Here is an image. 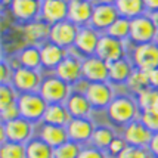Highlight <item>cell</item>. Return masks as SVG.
Returning <instances> with one entry per match:
<instances>
[{
    "label": "cell",
    "mask_w": 158,
    "mask_h": 158,
    "mask_svg": "<svg viewBox=\"0 0 158 158\" xmlns=\"http://www.w3.org/2000/svg\"><path fill=\"white\" fill-rule=\"evenodd\" d=\"M106 114L112 123L124 127L131 121L138 120L140 115V108L136 98L129 95H120L114 98V101L110 103V106L106 108Z\"/></svg>",
    "instance_id": "obj_1"
},
{
    "label": "cell",
    "mask_w": 158,
    "mask_h": 158,
    "mask_svg": "<svg viewBox=\"0 0 158 158\" xmlns=\"http://www.w3.org/2000/svg\"><path fill=\"white\" fill-rule=\"evenodd\" d=\"M34 135V124L25 118H16L7 123H0V143L15 142V143L27 145Z\"/></svg>",
    "instance_id": "obj_2"
},
{
    "label": "cell",
    "mask_w": 158,
    "mask_h": 158,
    "mask_svg": "<svg viewBox=\"0 0 158 158\" xmlns=\"http://www.w3.org/2000/svg\"><path fill=\"white\" fill-rule=\"evenodd\" d=\"M16 103H18V108H19L21 117L28 120L30 123H33V124H37L43 121L44 112H46L48 105H49L39 92L21 93Z\"/></svg>",
    "instance_id": "obj_3"
},
{
    "label": "cell",
    "mask_w": 158,
    "mask_h": 158,
    "mask_svg": "<svg viewBox=\"0 0 158 158\" xmlns=\"http://www.w3.org/2000/svg\"><path fill=\"white\" fill-rule=\"evenodd\" d=\"M39 93L49 105L50 103H65L69 95L73 93V86H69L68 83H65L52 73V74H46V77L43 78Z\"/></svg>",
    "instance_id": "obj_4"
},
{
    "label": "cell",
    "mask_w": 158,
    "mask_h": 158,
    "mask_svg": "<svg viewBox=\"0 0 158 158\" xmlns=\"http://www.w3.org/2000/svg\"><path fill=\"white\" fill-rule=\"evenodd\" d=\"M158 34V27L155 21L152 19L151 14H143L130 19V37L129 41L135 46L152 43Z\"/></svg>",
    "instance_id": "obj_5"
},
{
    "label": "cell",
    "mask_w": 158,
    "mask_h": 158,
    "mask_svg": "<svg viewBox=\"0 0 158 158\" xmlns=\"http://www.w3.org/2000/svg\"><path fill=\"white\" fill-rule=\"evenodd\" d=\"M96 56L108 64L127 58V41L115 39L112 35L102 33L96 49Z\"/></svg>",
    "instance_id": "obj_6"
},
{
    "label": "cell",
    "mask_w": 158,
    "mask_h": 158,
    "mask_svg": "<svg viewBox=\"0 0 158 158\" xmlns=\"http://www.w3.org/2000/svg\"><path fill=\"white\" fill-rule=\"evenodd\" d=\"M131 62L136 69L151 73L158 68V46L152 43H145L135 46L131 50Z\"/></svg>",
    "instance_id": "obj_7"
},
{
    "label": "cell",
    "mask_w": 158,
    "mask_h": 158,
    "mask_svg": "<svg viewBox=\"0 0 158 158\" xmlns=\"http://www.w3.org/2000/svg\"><path fill=\"white\" fill-rule=\"evenodd\" d=\"M43 74L41 69H30L24 67H18L15 69L14 78H12V86L18 90V93H31V92H39L43 81Z\"/></svg>",
    "instance_id": "obj_8"
},
{
    "label": "cell",
    "mask_w": 158,
    "mask_h": 158,
    "mask_svg": "<svg viewBox=\"0 0 158 158\" xmlns=\"http://www.w3.org/2000/svg\"><path fill=\"white\" fill-rule=\"evenodd\" d=\"M84 95L87 96L89 102L95 110H106L115 98L112 84L110 81L87 83L84 89Z\"/></svg>",
    "instance_id": "obj_9"
},
{
    "label": "cell",
    "mask_w": 158,
    "mask_h": 158,
    "mask_svg": "<svg viewBox=\"0 0 158 158\" xmlns=\"http://www.w3.org/2000/svg\"><path fill=\"white\" fill-rule=\"evenodd\" d=\"M101 35H102V33H99L92 25L80 27L73 49L77 50V55L81 56V58L96 55V49L99 44V40H101Z\"/></svg>",
    "instance_id": "obj_10"
},
{
    "label": "cell",
    "mask_w": 158,
    "mask_h": 158,
    "mask_svg": "<svg viewBox=\"0 0 158 158\" xmlns=\"http://www.w3.org/2000/svg\"><path fill=\"white\" fill-rule=\"evenodd\" d=\"M83 58L77 53H71L65 56V59L58 65V68L53 71V74L58 76L61 80L68 83L69 86H74L83 80V67H81Z\"/></svg>",
    "instance_id": "obj_11"
},
{
    "label": "cell",
    "mask_w": 158,
    "mask_h": 158,
    "mask_svg": "<svg viewBox=\"0 0 158 158\" xmlns=\"http://www.w3.org/2000/svg\"><path fill=\"white\" fill-rule=\"evenodd\" d=\"M83 80L87 83H102L108 81L110 77V64L101 59L99 56H87L83 58Z\"/></svg>",
    "instance_id": "obj_12"
},
{
    "label": "cell",
    "mask_w": 158,
    "mask_h": 158,
    "mask_svg": "<svg viewBox=\"0 0 158 158\" xmlns=\"http://www.w3.org/2000/svg\"><path fill=\"white\" fill-rule=\"evenodd\" d=\"M78 28L80 27H77L76 24H73V22L68 19L62 21V22H58L55 25H50L49 41H52V43H55L58 46L69 50V49L74 48Z\"/></svg>",
    "instance_id": "obj_13"
},
{
    "label": "cell",
    "mask_w": 158,
    "mask_h": 158,
    "mask_svg": "<svg viewBox=\"0 0 158 158\" xmlns=\"http://www.w3.org/2000/svg\"><path fill=\"white\" fill-rule=\"evenodd\" d=\"M152 135L154 133L140 121V118H138V120L129 123L127 126H124L121 136L127 142V145H130V146L148 148V145L152 139Z\"/></svg>",
    "instance_id": "obj_14"
},
{
    "label": "cell",
    "mask_w": 158,
    "mask_h": 158,
    "mask_svg": "<svg viewBox=\"0 0 158 158\" xmlns=\"http://www.w3.org/2000/svg\"><path fill=\"white\" fill-rule=\"evenodd\" d=\"M118 18H120V14H118L115 5L95 3L90 25L95 28V30H98L99 33H106L108 28H110Z\"/></svg>",
    "instance_id": "obj_15"
},
{
    "label": "cell",
    "mask_w": 158,
    "mask_h": 158,
    "mask_svg": "<svg viewBox=\"0 0 158 158\" xmlns=\"http://www.w3.org/2000/svg\"><path fill=\"white\" fill-rule=\"evenodd\" d=\"M40 19L49 25L68 19V0H41Z\"/></svg>",
    "instance_id": "obj_16"
},
{
    "label": "cell",
    "mask_w": 158,
    "mask_h": 158,
    "mask_svg": "<svg viewBox=\"0 0 158 158\" xmlns=\"http://www.w3.org/2000/svg\"><path fill=\"white\" fill-rule=\"evenodd\" d=\"M22 37L27 44H33V46H41L43 43L49 40V34H50V25L43 19H35L27 24H22L21 28Z\"/></svg>",
    "instance_id": "obj_17"
},
{
    "label": "cell",
    "mask_w": 158,
    "mask_h": 158,
    "mask_svg": "<svg viewBox=\"0 0 158 158\" xmlns=\"http://www.w3.org/2000/svg\"><path fill=\"white\" fill-rule=\"evenodd\" d=\"M93 0H68V21L77 27L90 25L93 15Z\"/></svg>",
    "instance_id": "obj_18"
},
{
    "label": "cell",
    "mask_w": 158,
    "mask_h": 158,
    "mask_svg": "<svg viewBox=\"0 0 158 158\" xmlns=\"http://www.w3.org/2000/svg\"><path fill=\"white\" fill-rule=\"evenodd\" d=\"M9 7L15 19L22 24H27L40 18L41 2L40 0H14Z\"/></svg>",
    "instance_id": "obj_19"
},
{
    "label": "cell",
    "mask_w": 158,
    "mask_h": 158,
    "mask_svg": "<svg viewBox=\"0 0 158 158\" xmlns=\"http://www.w3.org/2000/svg\"><path fill=\"white\" fill-rule=\"evenodd\" d=\"M69 50L58 46L52 41H46L40 46V55H41V69L43 71H50L53 73L58 65L61 64L65 56L68 55Z\"/></svg>",
    "instance_id": "obj_20"
},
{
    "label": "cell",
    "mask_w": 158,
    "mask_h": 158,
    "mask_svg": "<svg viewBox=\"0 0 158 158\" xmlns=\"http://www.w3.org/2000/svg\"><path fill=\"white\" fill-rule=\"evenodd\" d=\"M69 140L78 145H86L90 142L95 131V124L90 118H71L67 126Z\"/></svg>",
    "instance_id": "obj_21"
},
{
    "label": "cell",
    "mask_w": 158,
    "mask_h": 158,
    "mask_svg": "<svg viewBox=\"0 0 158 158\" xmlns=\"http://www.w3.org/2000/svg\"><path fill=\"white\" fill-rule=\"evenodd\" d=\"M65 105L73 118H89L93 111V106L84 95V92H73Z\"/></svg>",
    "instance_id": "obj_22"
},
{
    "label": "cell",
    "mask_w": 158,
    "mask_h": 158,
    "mask_svg": "<svg viewBox=\"0 0 158 158\" xmlns=\"http://www.w3.org/2000/svg\"><path fill=\"white\" fill-rule=\"evenodd\" d=\"M37 138H40L43 142L50 145L53 149L58 148V146H61L62 143H65L67 140H69L67 127L55 126V124H48V123H41L40 131H39Z\"/></svg>",
    "instance_id": "obj_23"
},
{
    "label": "cell",
    "mask_w": 158,
    "mask_h": 158,
    "mask_svg": "<svg viewBox=\"0 0 158 158\" xmlns=\"http://www.w3.org/2000/svg\"><path fill=\"white\" fill-rule=\"evenodd\" d=\"M133 71H135V65L127 58L112 62V64H110V77H108V81L111 84H126L127 80L130 78Z\"/></svg>",
    "instance_id": "obj_24"
},
{
    "label": "cell",
    "mask_w": 158,
    "mask_h": 158,
    "mask_svg": "<svg viewBox=\"0 0 158 158\" xmlns=\"http://www.w3.org/2000/svg\"><path fill=\"white\" fill-rule=\"evenodd\" d=\"M71 114L65 103H50L48 105V110L44 112V117L41 123L55 124V126H62L67 127L71 121Z\"/></svg>",
    "instance_id": "obj_25"
},
{
    "label": "cell",
    "mask_w": 158,
    "mask_h": 158,
    "mask_svg": "<svg viewBox=\"0 0 158 158\" xmlns=\"http://www.w3.org/2000/svg\"><path fill=\"white\" fill-rule=\"evenodd\" d=\"M16 61L19 67L30 69H41V55H40V46H33L27 44L16 53Z\"/></svg>",
    "instance_id": "obj_26"
},
{
    "label": "cell",
    "mask_w": 158,
    "mask_h": 158,
    "mask_svg": "<svg viewBox=\"0 0 158 158\" xmlns=\"http://www.w3.org/2000/svg\"><path fill=\"white\" fill-rule=\"evenodd\" d=\"M115 6L120 16H124L127 19H135L140 15L148 14L143 0H118Z\"/></svg>",
    "instance_id": "obj_27"
},
{
    "label": "cell",
    "mask_w": 158,
    "mask_h": 158,
    "mask_svg": "<svg viewBox=\"0 0 158 158\" xmlns=\"http://www.w3.org/2000/svg\"><path fill=\"white\" fill-rule=\"evenodd\" d=\"M127 89L130 90L135 96H138L139 93H142L143 90L152 87L151 86V78H149V73L142 71V69H136L131 73L130 78L126 83Z\"/></svg>",
    "instance_id": "obj_28"
},
{
    "label": "cell",
    "mask_w": 158,
    "mask_h": 158,
    "mask_svg": "<svg viewBox=\"0 0 158 158\" xmlns=\"http://www.w3.org/2000/svg\"><path fill=\"white\" fill-rule=\"evenodd\" d=\"M115 138V133L111 127H106V126H99V127H95V131L92 135V139H90L89 145L95 146L98 149H102V151H106L108 146L111 145V142Z\"/></svg>",
    "instance_id": "obj_29"
},
{
    "label": "cell",
    "mask_w": 158,
    "mask_h": 158,
    "mask_svg": "<svg viewBox=\"0 0 158 158\" xmlns=\"http://www.w3.org/2000/svg\"><path fill=\"white\" fill-rule=\"evenodd\" d=\"M27 158H53V148L40 138H33L27 145Z\"/></svg>",
    "instance_id": "obj_30"
},
{
    "label": "cell",
    "mask_w": 158,
    "mask_h": 158,
    "mask_svg": "<svg viewBox=\"0 0 158 158\" xmlns=\"http://www.w3.org/2000/svg\"><path fill=\"white\" fill-rule=\"evenodd\" d=\"M106 34L112 35L115 39H120V40L127 41L129 37H130V19L124 18V16H120L106 31Z\"/></svg>",
    "instance_id": "obj_31"
},
{
    "label": "cell",
    "mask_w": 158,
    "mask_h": 158,
    "mask_svg": "<svg viewBox=\"0 0 158 158\" xmlns=\"http://www.w3.org/2000/svg\"><path fill=\"white\" fill-rule=\"evenodd\" d=\"M0 158H27V148L22 143L3 142L0 143Z\"/></svg>",
    "instance_id": "obj_32"
},
{
    "label": "cell",
    "mask_w": 158,
    "mask_h": 158,
    "mask_svg": "<svg viewBox=\"0 0 158 158\" xmlns=\"http://www.w3.org/2000/svg\"><path fill=\"white\" fill-rule=\"evenodd\" d=\"M83 145H78L73 140H67L65 143L53 149V158H78Z\"/></svg>",
    "instance_id": "obj_33"
},
{
    "label": "cell",
    "mask_w": 158,
    "mask_h": 158,
    "mask_svg": "<svg viewBox=\"0 0 158 158\" xmlns=\"http://www.w3.org/2000/svg\"><path fill=\"white\" fill-rule=\"evenodd\" d=\"M19 93L12 84H0V108H6L9 105L18 102Z\"/></svg>",
    "instance_id": "obj_34"
},
{
    "label": "cell",
    "mask_w": 158,
    "mask_h": 158,
    "mask_svg": "<svg viewBox=\"0 0 158 158\" xmlns=\"http://www.w3.org/2000/svg\"><path fill=\"white\" fill-rule=\"evenodd\" d=\"M140 121L152 131L155 133L158 131V112L154 110H146V111H140Z\"/></svg>",
    "instance_id": "obj_35"
},
{
    "label": "cell",
    "mask_w": 158,
    "mask_h": 158,
    "mask_svg": "<svg viewBox=\"0 0 158 158\" xmlns=\"http://www.w3.org/2000/svg\"><path fill=\"white\" fill-rule=\"evenodd\" d=\"M117 158H152L151 152L148 148H140V146H127Z\"/></svg>",
    "instance_id": "obj_36"
},
{
    "label": "cell",
    "mask_w": 158,
    "mask_h": 158,
    "mask_svg": "<svg viewBox=\"0 0 158 158\" xmlns=\"http://www.w3.org/2000/svg\"><path fill=\"white\" fill-rule=\"evenodd\" d=\"M129 145H127V142L124 140L123 136H115L114 138V140L111 142V145L108 146V149H106V154L110 155V157H115L117 158L121 152L127 148Z\"/></svg>",
    "instance_id": "obj_37"
},
{
    "label": "cell",
    "mask_w": 158,
    "mask_h": 158,
    "mask_svg": "<svg viewBox=\"0 0 158 158\" xmlns=\"http://www.w3.org/2000/svg\"><path fill=\"white\" fill-rule=\"evenodd\" d=\"M19 117H21V112H19V108H18V103L9 105L6 108H0V121L2 123H7V121L16 120Z\"/></svg>",
    "instance_id": "obj_38"
},
{
    "label": "cell",
    "mask_w": 158,
    "mask_h": 158,
    "mask_svg": "<svg viewBox=\"0 0 158 158\" xmlns=\"http://www.w3.org/2000/svg\"><path fill=\"white\" fill-rule=\"evenodd\" d=\"M15 69L10 64H7L5 59L2 61L0 65V84H12V78H14Z\"/></svg>",
    "instance_id": "obj_39"
},
{
    "label": "cell",
    "mask_w": 158,
    "mask_h": 158,
    "mask_svg": "<svg viewBox=\"0 0 158 158\" xmlns=\"http://www.w3.org/2000/svg\"><path fill=\"white\" fill-rule=\"evenodd\" d=\"M110 155L106 154V151H102V149H98L95 146H83L81 148V152L78 158H108Z\"/></svg>",
    "instance_id": "obj_40"
},
{
    "label": "cell",
    "mask_w": 158,
    "mask_h": 158,
    "mask_svg": "<svg viewBox=\"0 0 158 158\" xmlns=\"http://www.w3.org/2000/svg\"><path fill=\"white\" fill-rule=\"evenodd\" d=\"M148 149L151 152L152 158H158V131H155V133L152 135L151 142L148 145Z\"/></svg>",
    "instance_id": "obj_41"
},
{
    "label": "cell",
    "mask_w": 158,
    "mask_h": 158,
    "mask_svg": "<svg viewBox=\"0 0 158 158\" xmlns=\"http://www.w3.org/2000/svg\"><path fill=\"white\" fill-rule=\"evenodd\" d=\"M143 2L148 14H154L158 10V0H143Z\"/></svg>",
    "instance_id": "obj_42"
},
{
    "label": "cell",
    "mask_w": 158,
    "mask_h": 158,
    "mask_svg": "<svg viewBox=\"0 0 158 158\" xmlns=\"http://www.w3.org/2000/svg\"><path fill=\"white\" fill-rule=\"evenodd\" d=\"M149 78H151V86L152 87L158 89V68L149 73Z\"/></svg>",
    "instance_id": "obj_43"
},
{
    "label": "cell",
    "mask_w": 158,
    "mask_h": 158,
    "mask_svg": "<svg viewBox=\"0 0 158 158\" xmlns=\"http://www.w3.org/2000/svg\"><path fill=\"white\" fill-rule=\"evenodd\" d=\"M95 3H102V5H115L118 0H93Z\"/></svg>",
    "instance_id": "obj_44"
},
{
    "label": "cell",
    "mask_w": 158,
    "mask_h": 158,
    "mask_svg": "<svg viewBox=\"0 0 158 158\" xmlns=\"http://www.w3.org/2000/svg\"><path fill=\"white\" fill-rule=\"evenodd\" d=\"M12 2H14V0H2V5H3L5 7L10 6V5H12Z\"/></svg>",
    "instance_id": "obj_45"
},
{
    "label": "cell",
    "mask_w": 158,
    "mask_h": 158,
    "mask_svg": "<svg viewBox=\"0 0 158 158\" xmlns=\"http://www.w3.org/2000/svg\"><path fill=\"white\" fill-rule=\"evenodd\" d=\"M151 16H152V19L155 21V24H157V27H158V10L154 12V14H151Z\"/></svg>",
    "instance_id": "obj_46"
},
{
    "label": "cell",
    "mask_w": 158,
    "mask_h": 158,
    "mask_svg": "<svg viewBox=\"0 0 158 158\" xmlns=\"http://www.w3.org/2000/svg\"><path fill=\"white\" fill-rule=\"evenodd\" d=\"M154 43H155V44L158 46V34H157V37H155V40H154Z\"/></svg>",
    "instance_id": "obj_47"
},
{
    "label": "cell",
    "mask_w": 158,
    "mask_h": 158,
    "mask_svg": "<svg viewBox=\"0 0 158 158\" xmlns=\"http://www.w3.org/2000/svg\"><path fill=\"white\" fill-rule=\"evenodd\" d=\"M40 2H41V0H40Z\"/></svg>",
    "instance_id": "obj_48"
}]
</instances>
